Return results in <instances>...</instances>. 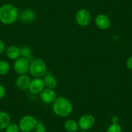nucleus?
I'll use <instances>...</instances> for the list:
<instances>
[{
  "label": "nucleus",
  "mask_w": 132,
  "mask_h": 132,
  "mask_svg": "<svg viewBox=\"0 0 132 132\" xmlns=\"http://www.w3.org/2000/svg\"><path fill=\"white\" fill-rule=\"evenodd\" d=\"M75 20L79 26H88L91 20V14L87 10L85 9H80L76 14Z\"/></svg>",
  "instance_id": "39448f33"
},
{
  "label": "nucleus",
  "mask_w": 132,
  "mask_h": 132,
  "mask_svg": "<svg viewBox=\"0 0 132 132\" xmlns=\"http://www.w3.org/2000/svg\"><path fill=\"white\" fill-rule=\"evenodd\" d=\"M29 71L34 78H44L47 73L45 62L41 58H35L29 64Z\"/></svg>",
  "instance_id": "7ed1b4c3"
},
{
  "label": "nucleus",
  "mask_w": 132,
  "mask_h": 132,
  "mask_svg": "<svg viewBox=\"0 0 132 132\" xmlns=\"http://www.w3.org/2000/svg\"><path fill=\"white\" fill-rule=\"evenodd\" d=\"M119 118L117 116H113L111 119V123H113V124H117V123H119Z\"/></svg>",
  "instance_id": "393cba45"
},
{
  "label": "nucleus",
  "mask_w": 132,
  "mask_h": 132,
  "mask_svg": "<svg viewBox=\"0 0 132 132\" xmlns=\"http://www.w3.org/2000/svg\"><path fill=\"white\" fill-rule=\"evenodd\" d=\"M19 16L18 9L13 5L7 3L0 7V21L5 25L15 23Z\"/></svg>",
  "instance_id": "f257e3e1"
},
{
  "label": "nucleus",
  "mask_w": 132,
  "mask_h": 132,
  "mask_svg": "<svg viewBox=\"0 0 132 132\" xmlns=\"http://www.w3.org/2000/svg\"><path fill=\"white\" fill-rule=\"evenodd\" d=\"M44 80L40 78H35L30 82L29 90L33 95H38L44 89Z\"/></svg>",
  "instance_id": "6e6552de"
},
{
  "label": "nucleus",
  "mask_w": 132,
  "mask_h": 132,
  "mask_svg": "<svg viewBox=\"0 0 132 132\" xmlns=\"http://www.w3.org/2000/svg\"><path fill=\"white\" fill-rule=\"evenodd\" d=\"M5 49V44L2 40H0V54H2L4 52Z\"/></svg>",
  "instance_id": "b1692460"
},
{
  "label": "nucleus",
  "mask_w": 132,
  "mask_h": 132,
  "mask_svg": "<svg viewBox=\"0 0 132 132\" xmlns=\"http://www.w3.org/2000/svg\"><path fill=\"white\" fill-rule=\"evenodd\" d=\"M64 128L68 132H77L79 129V126L77 121L73 119H69L65 122Z\"/></svg>",
  "instance_id": "dca6fc26"
},
{
  "label": "nucleus",
  "mask_w": 132,
  "mask_h": 132,
  "mask_svg": "<svg viewBox=\"0 0 132 132\" xmlns=\"http://www.w3.org/2000/svg\"><path fill=\"white\" fill-rule=\"evenodd\" d=\"M126 64V67L128 69H130V70H132V56L128 58Z\"/></svg>",
  "instance_id": "4be33fe9"
},
{
  "label": "nucleus",
  "mask_w": 132,
  "mask_h": 132,
  "mask_svg": "<svg viewBox=\"0 0 132 132\" xmlns=\"http://www.w3.org/2000/svg\"><path fill=\"white\" fill-rule=\"evenodd\" d=\"M11 123V117L9 114L5 111H0V131L5 128Z\"/></svg>",
  "instance_id": "4468645a"
},
{
  "label": "nucleus",
  "mask_w": 132,
  "mask_h": 132,
  "mask_svg": "<svg viewBox=\"0 0 132 132\" xmlns=\"http://www.w3.org/2000/svg\"><path fill=\"white\" fill-rule=\"evenodd\" d=\"M29 64L30 63L26 58L20 56L15 60L13 65L14 69L19 75H25L27 72L29 71Z\"/></svg>",
  "instance_id": "423d86ee"
},
{
  "label": "nucleus",
  "mask_w": 132,
  "mask_h": 132,
  "mask_svg": "<svg viewBox=\"0 0 132 132\" xmlns=\"http://www.w3.org/2000/svg\"><path fill=\"white\" fill-rule=\"evenodd\" d=\"M31 79L29 76L26 75H21L16 78V86L21 91H25L29 89Z\"/></svg>",
  "instance_id": "9b49d317"
},
{
  "label": "nucleus",
  "mask_w": 132,
  "mask_h": 132,
  "mask_svg": "<svg viewBox=\"0 0 132 132\" xmlns=\"http://www.w3.org/2000/svg\"><path fill=\"white\" fill-rule=\"evenodd\" d=\"M95 118L90 114H86L80 117L78 121L79 128L84 130H89L91 129L95 124Z\"/></svg>",
  "instance_id": "0eeeda50"
},
{
  "label": "nucleus",
  "mask_w": 132,
  "mask_h": 132,
  "mask_svg": "<svg viewBox=\"0 0 132 132\" xmlns=\"http://www.w3.org/2000/svg\"><path fill=\"white\" fill-rule=\"evenodd\" d=\"M20 20L24 23H30L34 21L35 18V13L30 9H23L20 14Z\"/></svg>",
  "instance_id": "f8f14e48"
},
{
  "label": "nucleus",
  "mask_w": 132,
  "mask_h": 132,
  "mask_svg": "<svg viewBox=\"0 0 132 132\" xmlns=\"http://www.w3.org/2000/svg\"><path fill=\"white\" fill-rule=\"evenodd\" d=\"M106 132H122V127L119 123L117 124H113L108 128Z\"/></svg>",
  "instance_id": "6ab92c4d"
},
{
  "label": "nucleus",
  "mask_w": 132,
  "mask_h": 132,
  "mask_svg": "<svg viewBox=\"0 0 132 132\" xmlns=\"http://www.w3.org/2000/svg\"><path fill=\"white\" fill-rule=\"evenodd\" d=\"M5 132H20L18 124L16 123H11L5 128Z\"/></svg>",
  "instance_id": "aec40b11"
},
{
  "label": "nucleus",
  "mask_w": 132,
  "mask_h": 132,
  "mask_svg": "<svg viewBox=\"0 0 132 132\" xmlns=\"http://www.w3.org/2000/svg\"><path fill=\"white\" fill-rule=\"evenodd\" d=\"M53 110L57 116L67 117L73 112V105L68 98L59 96L53 102Z\"/></svg>",
  "instance_id": "f03ea898"
},
{
  "label": "nucleus",
  "mask_w": 132,
  "mask_h": 132,
  "mask_svg": "<svg viewBox=\"0 0 132 132\" xmlns=\"http://www.w3.org/2000/svg\"><path fill=\"white\" fill-rule=\"evenodd\" d=\"M38 123V120L32 115H27L22 117L18 123L21 132L33 131Z\"/></svg>",
  "instance_id": "20e7f679"
},
{
  "label": "nucleus",
  "mask_w": 132,
  "mask_h": 132,
  "mask_svg": "<svg viewBox=\"0 0 132 132\" xmlns=\"http://www.w3.org/2000/svg\"><path fill=\"white\" fill-rule=\"evenodd\" d=\"M43 80H44L45 87L46 88L51 89H54L55 88H56L57 81L51 73L47 72Z\"/></svg>",
  "instance_id": "ddd939ff"
},
{
  "label": "nucleus",
  "mask_w": 132,
  "mask_h": 132,
  "mask_svg": "<svg viewBox=\"0 0 132 132\" xmlns=\"http://www.w3.org/2000/svg\"><path fill=\"white\" fill-rule=\"evenodd\" d=\"M10 70H11V65L7 61H0V75H5L8 74Z\"/></svg>",
  "instance_id": "a211bd4d"
},
{
  "label": "nucleus",
  "mask_w": 132,
  "mask_h": 132,
  "mask_svg": "<svg viewBox=\"0 0 132 132\" xmlns=\"http://www.w3.org/2000/svg\"><path fill=\"white\" fill-rule=\"evenodd\" d=\"M20 56L25 58L29 61V63L32 62L35 59L32 54V50L29 47H22L20 48Z\"/></svg>",
  "instance_id": "f3484780"
},
{
  "label": "nucleus",
  "mask_w": 132,
  "mask_h": 132,
  "mask_svg": "<svg viewBox=\"0 0 132 132\" xmlns=\"http://www.w3.org/2000/svg\"><path fill=\"white\" fill-rule=\"evenodd\" d=\"M0 132H5V131H0Z\"/></svg>",
  "instance_id": "bb28decb"
},
{
  "label": "nucleus",
  "mask_w": 132,
  "mask_h": 132,
  "mask_svg": "<svg viewBox=\"0 0 132 132\" xmlns=\"http://www.w3.org/2000/svg\"><path fill=\"white\" fill-rule=\"evenodd\" d=\"M40 97L45 103L51 104L55 101L57 95L54 89L45 88L40 93Z\"/></svg>",
  "instance_id": "9d476101"
},
{
  "label": "nucleus",
  "mask_w": 132,
  "mask_h": 132,
  "mask_svg": "<svg viewBox=\"0 0 132 132\" xmlns=\"http://www.w3.org/2000/svg\"><path fill=\"white\" fill-rule=\"evenodd\" d=\"M95 23L96 26L101 30H107L111 25V21L110 18L106 14H100L95 18Z\"/></svg>",
  "instance_id": "1a4fd4ad"
},
{
  "label": "nucleus",
  "mask_w": 132,
  "mask_h": 132,
  "mask_svg": "<svg viewBox=\"0 0 132 132\" xmlns=\"http://www.w3.org/2000/svg\"><path fill=\"white\" fill-rule=\"evenodd\" d=\"M33 132H47L46 128L42 122L38 121L37 124L35 126Z\"/></svg>",
  "instance_id": "412c9836"
},
{
  "label": "nucleus",
  "mask_w": 132,
  "mask_h": 132,
  "mask_svg": "<svg viewBox=\"0 0 132 132\" xmlns=\"http://www.w3.org/2000/svg\"><path fill=\"white\" fill-rule=\"evenodd\" d=\"M6 54L7 57L9 59L16 60L18 58L20 57V48L14 45H11L9 46L7 49L6 51Z\"/></svg>",
  "instance_id": "2eb2a0df"
},
{
  "label": "nucleus",
  "mask_w": 132,
  "mask_h": 132,
  "mask_svg": "<svg viewBox=\"0 0 132 132\" xmlns=\"http://www.w3.org/2000/svg\"><path fill=\"white\" fill-rule=\"evenodd\" d=\"M5 88L2 85H0V100L3 98L5 95Z\"/></svg>",
  "instance_id": "5701e85b"
},
{
  "label": "nucleus",
  "mask_w": 132,
  "mask_h": 132,
  "mask_svg": "<svg viewBox=\"0 0 132 132\" xmlns=\"http://www.w3.org/2000/svg\"><path fill=\"white\" fill-rule=\"evenodd\" d=\"M80 132H87V131L84 130V129H81V131Z\"/></svg>",
  "instance_id": "a878e982"
}]
</instances>
